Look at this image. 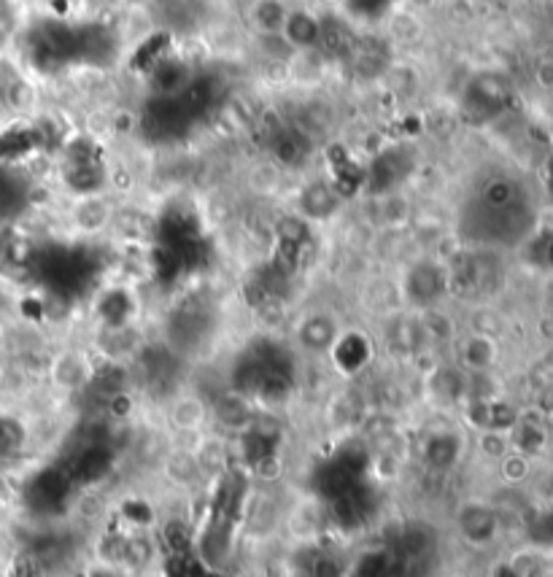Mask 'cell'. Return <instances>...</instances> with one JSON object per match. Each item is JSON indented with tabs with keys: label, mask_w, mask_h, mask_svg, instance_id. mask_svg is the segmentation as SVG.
<instances>
[{
	"label": "cell",
	"mask_w": 553,
	"mask_h": 577,
	"mask_svg": "<svg viewBox=\"0 0 553 577\" xmlns=\"http://www.w3.org/2000/svg\"><path fill=\"white\" fill-rule=\"evenodd\" d=\"M168 421L176 432L197 435L211 421V402L203 400L200 394H192V391H181L176 397H170Z\"/></svg>",
	"instance_id": "cell-1"
},
{
	"label": "cell",
	"mask_w": 553,
	"mask_h": 577,
	"mask_svg": "<svg viewBox=\"0 0 553 577\" xmlns=\"http://www.w3.org/2000/svg\"><path fill=\"white\" fill-rule=\"evenodd\" d=\"M340 335H343V329L338 327V321L332 319L330 313H313V316H305L300 329H297V343L305 354L324 356L332 354Z\"/></svg>",
	"instance_id": "cell-2"
},
{
	"label": "cell",
	"mask_w": 553,
	"mask_h": 577,
	"mask_svg": "<svg viewBox=\"0 0 553 577\" xmlns=\"http://www.w3.org/2000/svg\"><path fill=\"white\" fill-rule=\"evenodd\" d=\"M497 362V340L489 332H470L459 343V364L467 375H486Z\"/></svg>",
	"instance_id": "cell-3"
},
{
	"label": "cell",
	"mask_w": 553,
	"mask_h": 577,
	"mask_svg": "<svg viewBox=\"0 0 553 577\" xmlns=\"http://www.w3.org/2000/svg\"><path fill=\"white\" fill-rule=\"evenodd\" d=\"M73 224L87 235H98L100 230H106L108 224L114 222V208L108 203L103 192L100 195H81L76 197L71 211Z\"/></svg>",
	"instance_id": "cell-4"
},
{
	"label": "cell",
	"mask_w": 553,
	"mask_h": 577,
	"mask_svg": "<svg viewBox=\"0 0 553 577\" xmlns=\"http://www.w3.org/2000/svg\"><path fill=\"white\" fill-rule=\"evenodd\" d=\"M300 203H303L305 219H308V222H316V219H327V216L335 214L340 197L338 192L332 189V184H327V181H313L311 187L303 189Z\"/></svg>",
	"instance_id": "cell-5"
},
{
	"label": "cell",
	"mask_w": 553,
	"mask_h": 577,
	"mask_svg": "<svg viewBox=\"0 0 553 577\" xmlns=\"http://www.w3.org/2000/svg\"><path fill=\"white\" fill-rule=\"evenodd\" d=\"M52 378L57 383V389L76 391L84 389L90 383V367L84 364L81 354H60L52 362Z\"/></svg>",
	"instance_id": "cell-6"
},
{
	"label": "cell",
	"mask_w": 553,
	"mask_h": 577,
	"mask_svg": "<svg viewBox=\"0 0 553 577\" xmlns=\"http://www.w3.org/2000/svg\"><path fill=\"white\" fill-rule=\"evenodd\" d=\"M278 502H273V499H268L265 497V507L270 510V518H241V526L243 524H251L254 521V526H249V534L251 532H257V534H273V532H278L281 526H284V518H286V510L284 507H276ZM254 513H259V505H257V499H254V489H249L246 494H243V502H241V507H238V515H254ZM241 532H246V529H241Z\"/></svg>",
	"instance_id": "cell-7"
},
{
	"label": "cell",
	"mask_w": 553,
	"mask_h": 577,
	"mask_svg": "<svg viewBox=\"0 0 553 577\" xmlns=\"http://www.w3.org/2000/svg\"><path fill=\"white\" fill-rule=\"evenodd\" d=\"M14 33V9L9 0H0V44Z\"/></svg>",
	"instance_id": "cell-8"
},
{
	"label": "cell",
	"mask_w": 553,
	"mask_h": 577,
	"mask_svg": "<svg viewBox=\"0 0 553 577\" xmlns=\"http://www.w3.org/2000/svg\"><path fill=\"white\" fill-rule=\"evenodd\" d=\"M351 3H357V6H365V9H373V6H386L389 0H351Z\"/></svg>",
	"instance_id": "cell-9"
}]
</instances>
